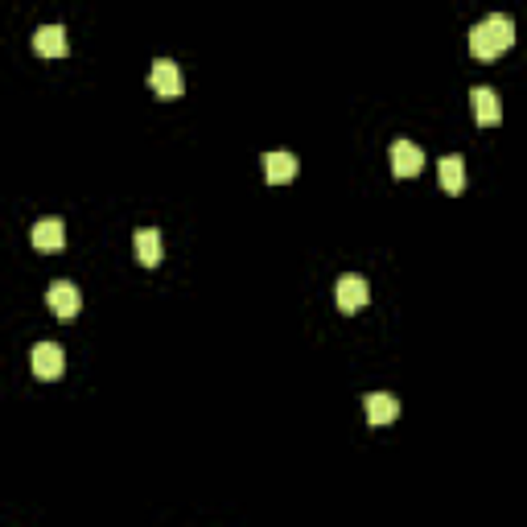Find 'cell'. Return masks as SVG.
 I'll list each match as a JSON object with an SVG mask.
<instances>
[{
	"mask_svg": "<svg viewBox=\"0 0 527 527\" xmlns=\"http://www.w3.org/2000/svg\"><path fill=\"white\" fill-rule=\"evenodd\" d=\"M46 301H50V309L58 317H74L82 309V297H79V289H74L71 281H54L50 293H46Z\"/></svg>",
	"mask_w": 527,
	"mask_h": 527,
	"instance_id": "cell-6",
	"label": "cell"
},
{
	"mask_svg": "<svg viewBox=\"0 0 527 527\" xmlns=\"http://www.w3.org/2000/svg\"><path fill=\"white\" fill-rule=\"evenodd\" d=\"M395 416H400V400H395L392 392L367 395V420H371V425H387V420H395Z\"/></svg>",
	"mask_w": 527,
	"mask_h": 527,
	"instance_id": "cell-12",
	"label": "cell"
},
{
	"mask_svg": "<svg viewBox=\"0 0 527 527\" xmlns=\"http://www.w3.org/2000/svg\"><path fill=\"white\" fill-rule=\"evenodd\" d=\"M387 161H392L395 177H416V173H420V165H425V152H420V144H412V141H392Z\"/></svg>",
	"mask_w": 527,
	"mask_h": 527,
	"instance_id": "cell-4",
	"label": "cell"
},
{
	"mask_svg": "<svg viewBox=\"0 0 527 527\" xmlns=\"http://www.w3.org/2000/svg\"><path fill=\"white\" fill-rule=\"evenodd\" d=\"M30 367L38 379H58L62 371H66V355H62L58 342H38L30 350Z\"/></svg>",
	"mask_w": 527,
	"mask_h": 527,
	"instance_id": "cell-2",
	"label": "cell"
},
{
	"mask_svg": "<svg viewBox=\"0 0 527 527\" xmlns=\"http://www.w3.org/2000/svg\"><path fill=\"white\" fill-rule=\"evenodd\" d=\"M297 169H301V161H297L293 152H264V177H268L272 186L293 182Z\"/></svg>",
	"mask_w": 527,
	"mask_h": 527,
	"instance_id": "cell-7",
	"label": "cell"
},
{
	"mask_svg": "<svg viewBox=\"0 0 527 527\" xmlns=\"http://www.w3.org/2000/svg\"><path fill=\"white\" fill-rule=\"evenodd\" d=\"M149 82H152V91L161 95V99H177L182 95V71H177V62L173 58H157L152 62V71H149Z\"/></svg>",
	"mask_w": 527,
	"mask_h": 527,
	"instance_id": "cell-3",
	"label": "cell"
},
{
	"mask_svg": "<svg viewBox=\"0 0 527 527\" xmlns=\"http://www.w3.org/2000/svg\"><path fill=\"white\" fill-rule=\"evenodd\" d=\"M334 297H338V309H342V314H355V309H363V305L371 301V284H367L363 276H342Z\"/></svg>",
	"mask_w": 527,
	"mask_h": 527,
	"instance_id": "cell-5",
	"label": "cell"
},
{
	"mask_svg": "<svg viewBox=\"0 0 527 527\" xmlns=\"http://www.w3.org/2000/svg\"><path fill=\"white\" fill-rule=\"evenodd\" d=\"M470 99H474L478 124H498V120H503V99H498L490 87H474V91H470Z\"/></svg>",
	"mask_w": 527,
	"mask_h": 527,
	"instance_id": "cell-11",
	"label": "cell"
},
{
	"mask_svg": "<svg viewBox=\"0 0 527 527\" xmlns=\"http://www.w3.org/2000/svg\"><path fill=\"white\" fill-rule=\"evenodd\" d=\"M132 247H136V260L144 264V268H157V264H161V231H157V227H141V231H136V239H132Z\"/></svg>",
	"mask_w": 527,
	"mask_h": 527,
	"instance_id": "cell-10",
	"label": "cell"
},
{
	"mask_svg": "<svg viewBox=\"0 0 527 527\" xmlns=\"http://www.w3.org/2000/svg\"><path fill=\"white\" fill-rule=\"evenodd\" d=\"M66 25H41L38 33H33V50L41 54V58H58V54H66Z\"/></svg>",
	"mask_w": 527,
	"mask_h": 527,
	"instance_id": "cell-9",
	"label": "cell"
},
{
	"mask_svg": "<svg viewBox=\"0 0 527 527\" xmlns=\"http://www.w3.org/2000/svg\"><path fill=\"white\" fill-rule=\"evenodd\" d=\"M436 173H441V186H445L449 194H462V186H466V161H462L457 152H449V157H441V165H436Z\"/></svg>",
	"mask_w": 527,
	"mask_h": 527,
	"instance_id": "cell-13",
	"label": "cell"
},
{
	"mask_svg": "<svg viewBox=\"0 0 527 527\" xmlns=\"http://www.w3.org/2000/svg\"><path fill=\"white\" fill-rule=\"evenodd\" d=\"M511 41H515V25H511L507 13H490L482 17L470 30V54L474 58H498L503 50H511Z\"/></svg>",
	"mask_w": 527,
	"mask_h": 527,
	"instance_id": "cell-1",
	"label": "cell"
},
{
	"mask_svg": "<svg viewBox=\"0 0 527 527\" xmlns=\"http://www.w3.org/2000/svg\"><path fill=\"white\" fill-rule=\"evenodd\" d=\"M30 239H33L38 252H58V247L66 244V227H62V219H38Z\"/></svg>",
	"mask_w": 527,
	"mask_h": 527,
	"instance_id": "cell-8",
	"label": "cell"
}]
</instances>
